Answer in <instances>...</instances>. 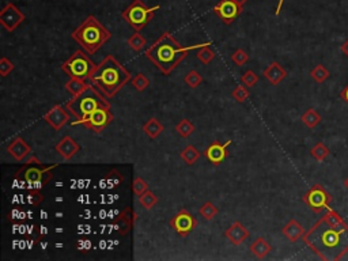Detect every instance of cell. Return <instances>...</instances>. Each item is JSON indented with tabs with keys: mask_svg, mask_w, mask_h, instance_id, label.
<instances>
[{
	"mask_svg": "<svg viewBox=\"0 0 348 261\" xmlns=\"http://www.w3.org/2000/svg\"><path fill=\"white\" fill-rule=\"evenodd\" d=\"M340 98L348 103V85L340 91Z\"/></svg>",
	"mask_w": 348,
	"mask_h": 261,
	"instance_id": "41",
	"label": "cell"
},
{
	"mask_svg": "<svg viewBox=\"0 0 348 261\" xmlns=\"http://www.w3.org/2000/svg\"><path fill=\"white\" fill-rule=\"evenodd\" d=\"M15 69V64L11 60H8L7 57H2L0 59V75L6 77L7 75L12 72Z\"/></svg>",
	"mask_w": 348,
	"mask_h": 261,
	"instance_id": "40",
	"label": "cell"
},
{
	"mask_svg": "<svg viewBox=\"0 0 348 261\" xmlns=\"http://www.w3.org/2000/svg\"><path fill=\"white\" fill-rule=\"evenodd\" d=\"M251 252L253 253L257 258L263 260V258H265V257L272 252V246L264 237H259V238L251 245Z\"/></svg>",
	"mask_w": 348,
	"mask_h": 261,
	"instance_id": "22",
	"label": "cell"
},
{
	"mask_svg": "<svg viewBox=\"0 0 348 261\" xmlns=\"http://www.w3.org/2000/svg\"><path fill=\"white\" fill-rule=\"evenodd\" d=\"M238 2H239V3H241V4H242V6H245V3H246L247 0H238Z\"/></svg>",
	"mask_w": 348,
	"mask_h": 261,
	"instance_id": "44",
	"label": "cell"
},
{
	"mask_svg": "<svg viewBox=\"0 0 348 261\" xmlns=\"http://www.w3.org/2000/svg\"><path fill=\"white\" fill-rule=\"evenodd\" d=\"M176 132H177L181 138H184V139H186V138H189L190 135L193 134L194 132V125L192 124V121H190L189 118H182L181 121L178 122L177 125H176Z\"/></svg>",
	"mask_w": 348,
	"mask_h": 261,
	"instance_id": "27",
	"label": "cell"
},
{
	"mask_svg": "<svg viewBox=\"0 0 348 261\" xmlns=\"http://www.w3.org/2000/svg\"><path fill=\"white\" fill-rule=\"evenodd\" d=\"M180 156H181L182 161H184L188 166H192L193 163H196V161H198V158L202 156V154H200V151H198L196 147L189 144V146H186L185 148L181 151Z\"/></svg>",
	"mask_w": 348,
	"mask_h": 261,
	"instance_id": "26",
	"label": "cell"
},
{
	"mask_svg": "<svg viewBox=\"0 0 348 261\" xmlns=\"http://www.w3.org/2000/svg\"><path fill=\"white\" fill-rule=\"evenodd\" d=\"M208 45L210 44H203L202 46H200V49L197 50V53H196V57H197L198 60L202 61L204 65L210 64L211 61L215 59V52L208 46Z\"/></svg>",
	"mask_w": 348,
	"mask_h": 261,
	"instance_id": "29",
	"label": "cell"
},
{
	"mask_svg": "<svg viewBox=\"0 0 348 261\" xmlns=\"http://www.w3.org/2000/svg\"><path fill=\"white\" fill-rule=\"evenodd\" d=\"M64 87L72 97H78V95H81L82 93H85L86 90L90 87V85H87V82H86L85 79L71 77V79L65 83Z\"/></svg>",
	"mask_w": 348,
	"mask_h": 261,
	"instance_id": "24",
	"label": "cell"
},
{
	"mask_svg": "<svg viewBox=\"0 0 348 261\" xmlns=\"http://www.w3.org/2000/svg\"><path fill=\"white\" fill-rule=\"evenodd\" d=\"M143 132L148 136L150 139H157L159 136V135L162 134L163 129H165V126L161 124V121H159L158 118H150V120H147L144 124H143Z\"/></svg>",
	"mask_w": 348,
	"mask_h": 261,
	"instance_id": "23",
	"label": "cell"
},
{
	"mask_svg": "<svg viewBox=\"0 0 348 261\" xmlns=\"http://www.w3.org/2000/svg\"><path fill=\"white\" fill-rule=\"evenodd\" d=\"M73 40L81 45L83 50L94 55L112 38V32L104 26L94 15H89L81 26L71 34Z\"/></svg>",
	"mask_w": 348,
	"mask_h": 261,
	"instance_id": "4",
	"label": "cell"
},
{
	"mask_svg": "<svg viewBox=\"0 0 348 261\" xmlns=\"http://www.w3.org/2000/svg\"><path fill=\"white\" fill-rule=\"evenodd\" d=\"M263 76L267 79L272 86H278L282 81L286 79L287 76V71L284 69V67L278 61H274L268 65L267 68L263 71Z\"/></svg>",
	"mask_w": 348,
	"mask_h": 261,
	"instance_id": "18",
	"label": "cell"
},
{
	"mask_svg": "<svg viewBox=\"0 0 348 261\" xmlns=\"http://www.w3.org/2000/svg\"><path fill=\"white\" fill-rule=\"evenodd\" d=\"M310 76H312L317 83H324V82L329 77V71L325 65L318 64L310 71Z\"/></svg>",
	"mask_w": 348,
	"mask_h": 261,
	"instance_id": "33",
	"label": "cell"
},
{
	"mask_svg": "<svg viewBox=\"0 0 348 261\" xmlns=\"http://www.w3.org/2000/svg\"><path fill=\"white\" fill-rule=\"evenodd\" d=\"M310 154H312V156L316 159V161L322 162V161H325V159L328 158L329 154H331V151H329V148L325 146L324 143L318 142L316 146L310 150Z\"/></svg>",
	"mask_w": 348,
	"mask_h": 261,
	"instance_id": "30",
	"label": "cell"
},
{
	"mask_svg": "<svg viewBox=\"0 0 348 261\" xmlns=\"http://www.w3.org/2000/svg\"><path fill=\"white\" fill-rule=\"evenodd\" d=\"M225 237L233 245H241L249 237V231H247V228L241 222L235 220L234 223L231 224L230 227L225 231Z\"/></svg>",
	"mask_w": 348,
	"mask_h": 261,
	"instance_id": "19",
	"label": "cell"
},
{
	"mask_svg": "<svg viewBox=\"0 0 348 261\" xmlns=\"http://www.w3.org/2000/svg\"><path fill=\"white\" fill-rule=\"evenodd\" d=\"M231 144V140H227V142H225L223 144H220L219 142H214L211 143L210 146L207 147L206 150H204V156H206L208 161H210L212 165H215V166H218V165H220V163L226 159V148Z\"/></svg>",
	"mask_w": 348,
	"mask_h": 261,
	"instance_id": "16",
	"label": "cell"
},
{
	"mask_svg": "<svg viewBox=\"0 0 348 261\" xmlns=\"http://www.w3.org/2000/svg\"><path fill=\"white\" fill-rule=\"evenodd\" d=\"M69 113L75 116L77 120H83L87 116L95 112L100 108L104 106H110V102L106 101V97L102 93H100L93 85L82 93L78 97H72L71 101L65 103Z\"/></svg>",
	"mask_w": 348,
	"mask_h": 261,
	"instance_id": "5",
	"label": "cell"
},
{
	"mask_svg": "<svg viewBox=\"0 0 348 261\" xmlns=\"http://www.w3.org/2000/svg\"><path fill=\"white\" fill-rule=\"evenodd\" d=\"M112 106H104V108H100L95 112L87 116L83 120H77V121L72 122V125H83L86 128H89L94 132V134H101L102 130L106 129L108 126L112 124L113 121V113L110 110Z\"/></svg>",
	"mask_w": 348,
	"mask_h": 261,
	"instance_id": "9",
	"label": "cell"
},
{
	"mask_svg": "<svg viewBox=\"0 0 348 261\" xmlns=\"http://www.w3.org/2000/svg\"><path fill=\"white\" fill-rule=\"evenodd\" d=\"M241 82L243 83V86H246L247 89H252V87H253V86L259 82V76L256 75L255 71L247 69L246 72L243 73L242 76H241Z\"/></svg>",
	"mask_w": 348,
	"mask_h": 261,
	"instance_id": "39",
	"label": "cell"
},
{
	"mask_svg": "<svg viewBox=\"0 0 348 261\" xmlns=\"http://www.w3.org/2000/svg\"><path fill=\"white\" fill-rule=\"evenodd\" d=\"M139 203H140V205L143 208L151 210V208H154L157 205V203H158V196L155 195L154 192L147 191L139 197Z\"/></svg>",
	"mask_w": 348,
	"mask_h": 261,
	"instance_id": "31",
	"label": "cell"
},
{
	"mask_svg": "<svg viewBox=\"0 0 348 261\" xmlns=\"http://www.w3.org/2000/svg\"><path fill=\"white\" fill-rule=\"evenodd\" d=\"M42 118H44V121L46 124L52 126L53 129L60 130L69 121L71 114H69V110L67 109V106L56 105L53 106L51 110H48Z\"/></svg>",
	"mask_w": 348,
	"mask_h": 261,
	"instance_id": "14",
	"label": "cell"
},
{
	"mask_svg": "<svg viewBox=\"0 0 348 261\" xmlns=\"http://www.w3.org/2000/svg\"><path fill=\"white\" fill-rule=\"evenodd\" d=\"M128 45H130V48L132 50H135V52H140L147 45L146 37L140 34V32H136L128 38Z\"/></svg>",
	"mask_w": 348,
	"mask_h": 261,
	"instance_id": "28",
	"label": "cell"
},
{
	"mask_svg": "<svg viewBox=\"0 0 348 261\" xmlns=\"http://www.w3.org/2000/svg\"><path fill=\"white\" fill-rule=\"evenodd\" d=\"M305 232L306 231H305L304 226H302L296 219H290L287 223H286V226L282 228V234H283L290 242H296L300 238L304 237Z\"/></svg>",
	"mask_w": 348,
	"mask_h": 261,
	"instance_id": "20",
	"label": "cell"
},
{
	"mask_svg": "<svg viewBox=\"0 0 348 261\" xmlns=\"http://www.w3.org/2000/svg\"><path fill=\"white\" fill-rule=\"evenodd\" d=\"M301 121L304 122L305 125L308 126V128L313 129V128H316V126L322 121V117H321L320 113H318L316 109L309 108V109L306 110L302 116H301Z\"/></svg>",
	"mask_w": 348,
	"mask_h": 261,
	"instance_id": "25",
	"label": "cell"
},
{
	"mask_svg": "<svg viewBox=\"0 0 348 261\" xmlns=\"http://www.w3.org/2000/svg\"><path fill=\"white\" fill-rule=\"evenodd\" d=\"M59 165H44L37 159L36 155H32L30 158L26 161L23 166L20 167L19 170L16 171V178H22L29 185H36L34 188H41L46 185V184L52 179V170L56 169Z\"/></svg>",
	"mask_w": 348,
	"mask_h": 261,
	"instance_id": "6",
	"label": "cell"
},
{
	"mask_svg": "<svg viewBox=\"0 0 348 261\" xmlns=\"http://www.w3.org/2000/svg\"><path fill=\"white\" fill-rule=\"evenodd\" d=\"M26 16L14 3H7L0 11V23L7 32H15L20 23H23Z\"/></svg>",
	"mask_w": 348,
	"mask_h": 261,
	"instance_id": "13",
	"label": "cell"
},
{
	"mask_svg": "<svg viewBox=\"0 0 348 261\" xmlns=\"http://www.w3.org/2000/svg\"><path fill=\"white\" fill-rule=\"evenodd\" d=\"M131 83H132V86H134L135 89H136V91H139V93H142V91H144V90L150 86V81H148V77L144 75V73H136L132 79H131Z\"/></svg>",
	"mask_w": 348,
	"mask_h": 261,
	"instance_id": "34",
	"label": "cell"
},
{
	"mask_svg": "<svg viewBox=\"0 0 348 261\" xmlns=\"http://www.w3.org/2000/svg\"><path fill=\"white\" fill-rule=\"evenodd\" d=\"M202 45L184 48L169 32H165L158 37L151 46L146 50V57L163 73V75H170L181 61L188 56L189 50L198 48Z\"/></svg>",
	"mask_w": 348,
	"mask_h": 261,
	"instance_id": "2",
	"label": "cell"
},
{
	"mask_svg": "<svg viewBox=\"0 0 348 261\" xmlns=\"http://www.w3.org/2000/svg\"><path fill=\"white\" fill-rule=\"evenodd\" d=\"M243 11V6L238 0H220L214 7L215 15H218L225 24H231Z\"/></svg>",
	"mask_w": 348,
	"mask_h": 261,
	"instance_id": "11",
	"label": "cell"
},
{
	"mask_svg": "<svg viewBox=\"0 0 348 261\" xmlns=\"http://www.w3.org/2000/svg\"><path fill=\"white\" fill-rule=\"evenodd\" d=\"M161 6L157 4L154 7H147L143 0H132L128 7L121 12L122 19L130 24L136 32H140L150 23L154 18L155 11H158Z\"/></svg>",
	"mask_w": 348,
	"mask_h": 261,
	"instance_id": "7",
	"label": "cell"
},
{
	"mask_svg": "<svg viewBox=\"0 0 348 261\" xmlns=\"http://www.w3.org/2000/svg\"><path fill=\"white\" fill-rule=\"evenodd\" d=\"M90 81L100 93L110 99L131 82V73L113 55H108L97 65Z\"/></svg>",
	"mask_w": 348,
	"mask_h": 261,
	"instance_id": "3",
	"label": "cell"
},
{
	"mask_svg": "<svg viewBox=\"0 0 348 261\" xmlns=\"http://www.w3.org/2000/svg\"><path fill=\"white\" fill-rule=\"evenodd\" d=\"M196 226H197V220L194 219V216L188 210L178 211L170 220V227L174 228V231L182 238L189 236Z\"/></svg>",
	"mask_w": 348,
	"mask_h": 261,
	"instance_id": "12",
	"label": "cell"
},
{
	"mask_svg": "<svg viewBox=\"0 0 348 261\" xmlns=\"http://www.w3.org/2000/svg\"><path fill=\"white\" fill-rule=\"evenodd\" d=\"M304 242L325 261H337L348 253V224H331L324 216L304 234Z\"/></svg>",
	"mask_w": 348,
	"mask_h": 261,
	"instance_id": "1",
	"label": "cell"
},
{
	"mask_svg": "<svg viewBox=\"0 0 348 261\" xmlns=\"http://www.w3.org/2000/svg\"><path fill=\"white\" fill-rule=\"evenodd\" d=\"M231 60H233V63H234L235 65H238V67H242V65H245L247 63V60H249V56H247V53L243 50V49H237L233 55H231Z\"/></svg>",
	"mask_w": 348,
	"mask_h": 261,
	"instance_id": "38",
	"label": "cell"
},
{
	"mask_svg": "<svg viewBox=\"0 0 348 261\" xmlns=\"http://www.w3.org/2000/svg\"><path fill=\"white\" fill-rule=\"evenodd\" d=\"M55 150L57 151V154L60 155L64 161H71L81 151V146L71 136H64L60 142L57 143Z\"/></svg>",
	"mask_w": 348,
	"mask_h": 261,
	"instance_id": "17",
	"label": "cell"
},
{
	"mask_svg": "<svg viewBox=\"0 0 348 261\" xmlns=\"http://www.w3.org/2000/svg\"><path fill=\"white\" fill-rule=\"evenodd\" d=\"M198 212H200V215H202L204 219L212 220L215 216L218 215L219 208L216 207L212 201H206V203L203 204L202 207H200Z\"/></svg>",
	"mask_w": 348,
	"mask_h": 261,
	"instance_id": "32",
	"label": "cell"
},
{
	"mask_svg": "<svg viewBox=\"0 0 348 261\" xmlns=\"http://www.w3.org/2000/svg\"><path fill=\"white\" fill-rule=\"evenodd\" d=\"M118 219H120V224H121V227L118 230V234H120V236H126V234H128V232L134 228L135 219H136V214H135L134 208L130 207V205L124 208V210L120 212Z\"/></svg>",
	"mask_w": 348,
	"mask_h": 261,
	"instance_id": "21",
	"label": "cell"
},
{
	"mask_svg": "<svg viewBox=\"0 0 348 261\" xmlns=\"http://www.w3.org/2000/svg\"><path fill=\"white\" fill-rule=\"evenodd\" d=\"M97 68V64L89 57V53L86 50H77L68 57L61 65V69L64 71L69 77H79V79H90L93 72Z\"/></svg>",
	"mask_w": 348,
	"mask_h": 261,
	"instance_id": "8",
	"label": "cell"
},
{
	"mask_svg": "<svg viewBox=\"0 0 348 261\" xmlns=\"http://www.w3.org/2000/svg\"><path fill=\"white\" fill-rule=\"evenodd\" d=\"M251 93L247 91L246 86H237L233 91H231V97L234 98L238 103H243L249 98Z\"/></svg>",
	"mask_w": 348,
	"mask_h": 261,
	"instance_id": "36",
	"label": "cell"
},
{
	"mask_svg": "<svg viewBox=\"0 0 348 261\" xmlns=\"http://www.w3.org/2000/svg\"><path fill=\"white\" fill-rule=\"evenodd\" d=\"M340 50H341V52H343V53H344L345 56L348 57V38H347V40H345L344 44H343V45H341V46H340Z\"/></svg>",
	"mask_w": 348,
	"mask_h": 261,
	"instance_id": "42",
	"label": "cell"
},
{
	"mask_svg": "<svg viewBox=\"0 0 348 261\" xmlns=\"http://www.w3.org/2000/svg\"><path fill=\"white\" fill-rule=\"evenodd\" d=\"M304 203L308 205L313 212L320 214L324 210H328L329 204L332 203V196L329 195L328 191L320 184H314L310 189L302 197Z\"/></svg>",
	"mask_w": 348,
	"mask_h": 261,
	"instance_id": "10",
	"label": "cell"
},
{
	"mask_svg": "<svg viewBox=\"0 0 348 261\" xmlns=\"http://www.w3.org/2000/svg\"><path fill=\"white\" fill-rule=\"evenodd\" d=\"M132 191L138 197L144 193V192L148 191V184L146 182V179L142 178V177H135L134 178V184H132Z\"/></svg>",
	"mask_w": 348,
	"mask_h": 261,
	"instance_id": "37",
	"label": "cell"
},
{
	"mask_svg": "<svg viewBox=\"0 0 348 261\" xmlns=\"http://www.w3.org/2000/svg\"><path fill=\"white\" fill-rule=\"evenodd\" d=\"M184 82H185V85L189 86L190 89H196L203 83V76L197 71L192 69V71L186 73V76L184 77Z\"/></svg>",
	"mask_w": 348,
	"mask_h": 261,
	"instance_id": "35",
	"label": "cell"
},
{
	"mask_svg": "<svg viewBox=\"0 0 348 261\" xmlns=\"http://www.w3.org/2000/svg\"><path fill=\"white\" fill-rule=\"evenodd\" d=\"M8 154L11 155L12 158L15 159L16 162H22L28 158L30 152H32V147L29 146L26 140L22 136H15L12 139L7 147Z\"/></svg>",
	"mask_w": 348,
	"mask_h": 261,
	"instance_id": "15",
	"label": "cell"
},
{
	"mask_svg": "<svg viewBox=\"0 0 348 261\" xmlns=\"http://www.w3.org/2000/svg\"><path fill=\"white\" fill-rule=\"evenodd\" d=\"M344 187L347 188V189H348V177H347V178L344 179Z\"/></svg>",
	"mask_w": 348,
	"mask_h": 261,
	"instance_id": "43",
	"label": "cell"
}]
</instances>
